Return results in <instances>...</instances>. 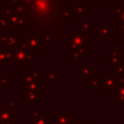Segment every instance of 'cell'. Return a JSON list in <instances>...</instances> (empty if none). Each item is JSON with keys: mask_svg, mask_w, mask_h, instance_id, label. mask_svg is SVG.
Instances as JSON below:
<instances>
[{"mask_svg": "<svg viewBox=\"0 0 124 124\" xmlns=\"http://www.w3.org/2000/svg\"><path fill=\"white\" fill-rule=\"evenodd\" d=\"M37 124H42V123H37Z\"/></svg>", "mask_w": 124, "mask_h": 124, "instance_id": "cell-1", "label": "cell"}]
</instances>
